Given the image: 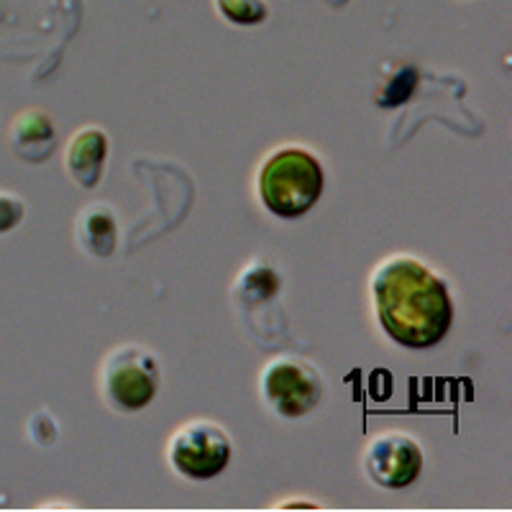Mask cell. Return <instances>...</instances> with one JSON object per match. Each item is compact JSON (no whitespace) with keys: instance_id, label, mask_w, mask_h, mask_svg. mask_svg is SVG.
<instances>
[{"instance_id":"6da1fadb","label":"cell","mask_w":512,"mask_h":512,"mask_svg":"<svg viewBox=\"0 0 512 512\" xmlns=\"http://www.w3.org/2000/svg\"><path fill=\"white\" fill-rule=\"evenodd\" d=\"M374 303L387 336L408 349L436 346L454 320L448 287L410 256H397L377 269Z\"/></svg>"},{"instance_id":"7a4b0ae2","label":"cell","mask_w":512,"mask_h":512,"mask_svg":"<svg viewBox=\"0 0 512 512\" xmlns=\"http://www.w3.org/2000/svg\"><path fill=\"white\" fill-rule=\"evenodd\" d=\"M323 167L305 149H280L259 175L262 203L280 218L305 216L323 195Z\"/></svg>"},{"instance_id":"3957f363","label":"cell","mask_w":512,"mask_h":512,"mask_svg":"<svg viewBox=\"0 0 512 512\" xmlns=\"http://www.w3.org/2000/svg\"><path fill=\"white\" fill-rule=\"evenodd\" d=\"M159 387V367L149 351L136 346L118 349L105 364V390L121 410H141L154 400Z\"/></svg>"},{"instance_id":"277c9868","label":"cell","mask_w":512,"mask_h":512,"mask_svg":"<svg viewBox=\"0 0 512 512\" xmlns=\"http://www.w3.org/2000/svg\"><path fill=\"white\" fill-rule=\"evenodd\" d=\"M169 459L190 479H213L231 461V438L213 423H190L172 438Z\"/></svg>"},{"instance_id":"5b68a950","label":"cell","mask_w":512,"mask_h":512,"mask_svg":"<svg viewBox=\"0 0 512 512\" xmlns=\"http://www.w3.org/2000/svg\"><path fill=\"white\" fill-rule=\"evenodd\" d=\"M262 390L269 405L285 418L308 415L323 397L318 372L297 359L272 361L262 374Z\"/></svg>"},{"instance_id":"8992f818","label":"cell","mask_w":512,"mask_h":512,"mask_svg":"<svg viewBox=\"0 0 512 512\" xmlns=\"http://www.w3.org/2000/svg\"><path fill=\"white\" fill-rule=\"evenodd\" d=\"M423 469V451L405 433H384L367 451V472L379 487L402 489L413 484Z\"/></svg>"},{"instance_id":"52a82bcc","label":"cell","mask_w":512,"mask_h":512,"mask_svg":"<svg viewBox=\"0 0 512 512\" xmlns=\"http://www.w3.org/2000/svg\"><path fill=\"white\" fill-rule=\"evenodd\" d=\"M105 162V136L100 131H85L70 146V172L82 185H95Z\"/></svg>"},{"instance_id":"ba28073f","label":"cell","mask_w":512,"mask_h":512,"mask_svg":"<svg viewBox=\"0 0 512 512\" xmlns=\"http://www.w3.org/2000/svg\"><path fill=\"white\" fill-rule=\"evenodd\" d=\"M226 18L236 24H259L267 18V6L262 0H216Z\"/></svg>"},{"instance_id":"9c48e42d","label":"cell","mask_w":512,"mask_h":512,"mask_svg":"<svg viewBox=\"0 0 512 512\" xmlns=\"http://www.w3.org/2000/svg\"><path fill=\"white\" fill-rule=\"evenodd\" d=\"M0 213H11V216H24V208L16 203V200L0 195ZM0 231H6V226L0 223Z\"/></svg>"}]
</instances>
